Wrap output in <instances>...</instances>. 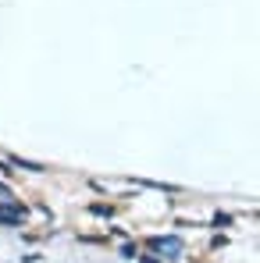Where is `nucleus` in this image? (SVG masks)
<instances>
[{
  "mask_svg": "<svg viewBox=\"0 0 260 263\" xmlns=\"http://www.w3.org/2000/svg\"><path fill=\"white\" fill-rule=\"evenodd\" d=\"M153 249H164V256H178V253H182V238H175V235L153 238Z\"/></svg>",
  "mask_w": 260,
  "mask_h": 263,
  "instance_id": "f257e3e1",
  "label": "nucleus"
},
{
  "mask_svg": "<svg viewBox=\"0 0 260 263\" xmlns=\"http://www.w3.org/2000/svg\"><path fill=\"white\" fill-rule=\"evenodd\" d=\"M22 217H25V210H22V206H18V210L0 206V220H4V224H22Z\"/></svg>",
  "mask_w": 260,
  "mask_h": 263,
  "instance_id": "f03ea898",
  "label": "nucleus"
}]
</instances>
